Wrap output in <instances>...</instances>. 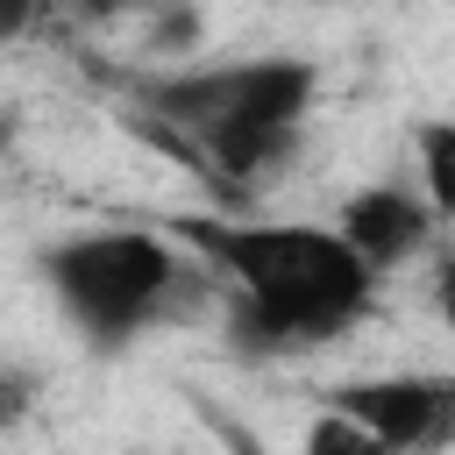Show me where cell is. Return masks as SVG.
<instances>
[{"label": "cell", "mask_w": 455, "mask_h": 455, "mask_svg": "<svg viewBox=\"0 0 455 455\" xmlns=\"http://www.w3.org/2000/svg\"><path fill=\"white\" fill-rule=\"evenodd\" d=\"M185 242H199L235 284L242 320L256 341H327L370 306V263L334 228H228V220H185Z\"/></svg>", "instance_id": "6da1fadb"}, {"label": "cell", "mask_w": 455, "mask_h": 455, "mask_svg": "<svg viewBox=\"0 0 455 455\" xmlns=\"http://www.w3.org/2000/svg\"><path fill=\"white\" fill-rule=\"evenodd\" d=\"M43 270L92 341H128L142 320H156L171 306V284H178V256L142 228L78 235V242L50 249Z\"/></svg>", "instance_id": "7a4b0ae2"}, {"label": "cell", "mask_w": 455, "mask_h": 455, "mask_svg": "<svg viewBox=\"0 0 455 455\" xmlns=\"http://www.w3.org/2000/svg\"><path fill=\"white\" fill-rule=\"evenodd\" d=\"M334 412L355 419L363 434L384 441V455L405 448H441L455 427V391L448 377H370V384H341Z\"/></svg>", "instance_id": "3957f363"}, {"label": "cell", "mask_w": 455, "mask_h": 455, "mask_svg": "<svg viewBox=\"0 0 455 455\" xmlns=\"http://www.w3.org/2000/svg\"><path fill=\"white\" fill-rule=\"evenodd\" d=\"M313 64L299 57H263V64H235L220 71V121H249V128H299V114L313 107ZM213 121V128H220Z\"/></svg>", "instance_id": "277c9868"}, {"label": "cell", "mask_w": 455, "mask_h": 455, "mask_svg": "<svg viewBox=\"0 0 455 455\" xmlns=\"http://www.w3.org/2000/svg\"><path fill=\"white\" fill-rule=\"evenodd\" d=\"M370 270H384V263H398V256H412L427 235H434V206H419L412 192H398V185H370V192H355L348 206H341V228H334Z\"/></svg>", "instance_id": "5b68a950"}, {"label": "cell", "mask_w": 455, "mask_h": 455, "mask_svg": "<svg viewBox=\"0 0 455 455\" xmlns=\"http://www.w3.org/2000/svg\"><path fill=\"white\" fill-rule=\"evenodd\" d=\"M199 142H206V164H213V171H228V178H263V171H277V164L291 156L299 128H249V121H220V128H199Z\"/></svg>", "instance_id": "8992f818"}, {"label": "cell", "mask_w": 455, "mask_h": 455, "mask_svg": "<svg viewBox=\"0 0 455 455\" xmlns=\"http://www.w3.org/2000/svg\"><path fill=\"white\" fill-rule=\"evenodd\" d=\"M419 156H427L434 213H448V206H455V128H448V121H427V128H419Z\"/></svg>", "instance_id": "52a82bcc"}, {"label": "cell", "mask_w": 455, "mask_h": 455, "mask_svg": "<svg viewBox=\"0 0 455 455\" xmlns=\"http://www.w3.org/2000/svg\"><path fill=\"white\" fill-rule=\"evenodd\" d=\"M306 455H384V441H377V434H363L355 419H341V412L327 405V412L306 427Z\"/></svg>", "instance_id": "ba28073f"}, {"label": "cell", "mask_w": 455, "mask_h": 455, "mask_svg": "<svg viewBox=\"0 0 455 455\" xmlns=\"http://www.w3.org/2000/svg\"><path fill=\"white\" fill-rule=\"evenodd\" d=\"M28 405H36V384H28L21 370H0V427H21Z\"/></svg>", "instance_id": "9c48e42d"}, {"label": "cell", "mask_w": 455, "mask_h": 455, "mask_svg": "<svg viewBox=\"0 0 455 455\" xmlns=\"http://www.w3.org/2000/svg\"><path fill=\"white\" fill-rule=\"evenodd\" d=\"M192 36H199V21H192L185 7H178V14H164V28H156V43H164V50H185Z\"/></svg>", "instance_id": "30bf717a"}, {"label": "cell", "mask_w": 455, "mask_h": 455, "mask_svg": "<svg viewBox=\"0 0 455 455\" xmlns=\"http://www.w3.org/2000/svg\"><path fill=\"white\" fill-rule=\"evenodd\" d=\"M28 21H36V0H0V43H14Z\"/></svg>", "instance_id": "8fae6325"}, {"label": "cell", "mask_w": 455, "mask_h": 455, "mask_svg": "<svg viewBox=\"0 0 455 455\" xmlns=\"http://www.w3.org/2000/svg\"><path fill=\"white\" fill-rule=\"evenodd\" d=\"M71 14H85V21H107V14H121V7H135V0H64Z\"/></svg>", "instance_id": "7c38bea8"}, {"label": "cell", "mask_w": 455, "mask_h": 455, "mask_svg": "<svg viewBox=\"0 0 455 455\" xmlns=\"http://www.w3.org/2000/svg\"><path fill=\"white\" fill-rule=\"evenodd\" d=\"M7 135H14V121H7V114H0V149H7Z\"/></svg>", "instance_id": "4fadbf2b"}]
</instances>
